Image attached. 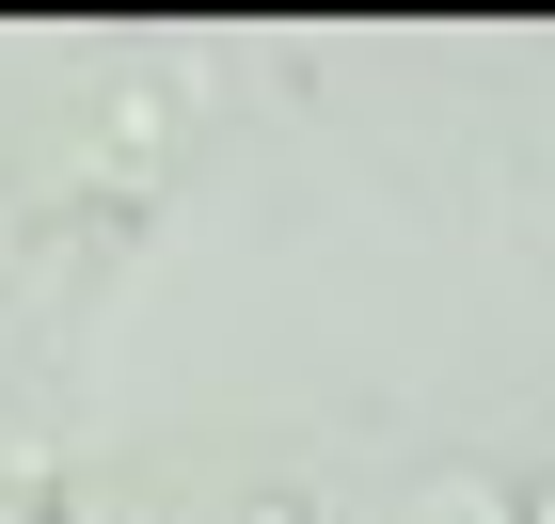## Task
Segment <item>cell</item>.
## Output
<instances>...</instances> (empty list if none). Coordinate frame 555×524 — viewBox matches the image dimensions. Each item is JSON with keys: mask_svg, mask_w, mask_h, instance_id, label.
<instances>
[{"mask_svg": "<svg viewBox=\"0 0 555 524\" xmlns=\"http://www.w3.org/2000/svg\"><path fill=\"white\" fill-rule=\"evenodd\" d=\"M0 524H80V493L64 477H0Z\"/></svg>", "mask_w": 555, "mask_h": 524, "instance_id": "1", "label": "cell"}, {"mask_svg": "<svg viewBox=\"0 0 555 524\" xmlns=\"http://www.w3.org/2000/svg\"><path fill=\"white\" fill-rule=\"evenodd\" d=\"M413 524H492V509H476V493H428V509H413Z\"/></svg>", "mask_w": 555, "mask_h": 524, "instance_id": "2", "label": "cell"}, {"mask_svg": "<svg viewBox=\"0 0 555 524\" xmlns=\"http://www.w3.org/2000/svg\"><path fill=\"white\" fill-rule=\"evenodd\" d=\"M524 524H555V461H540V477H524Z\"/></svg>", "mask_w": 555, "mask_h": 524, "instance_id": "3", "label": "cell"}]
</instances>
